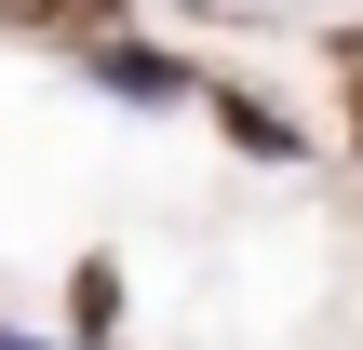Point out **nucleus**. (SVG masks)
<instances>
[{"label": "nucleus", "instance_id": "nucleus-1", "mask_svg": "<svg viewBox=\"0 0 363 350\" xmlns=\"http://www.w3.org/2000/svg\"><path fill=\"white\" fill-rule=\"evenodd\" d=\"M94 81H108L121 108H189V94H202V81H189L175 54H148V40H108V54H94Z\"/></svg>", "mask_w": 363, "mask_h": 350}, {"label": "nucleus", "instance_id": "nucleus-2", "mask_svg": "<svg viewBox=\"0 0 363 350\" xmlns=\"http://www.w3.org/2000/svg\"><path fill=\"white\" fill-rule=\"evenodd\" d=\"M0 350H54V337H13V324H0Z\"/></svg>", "mask_w": 363, "mask_h": 350}]
</instances>
